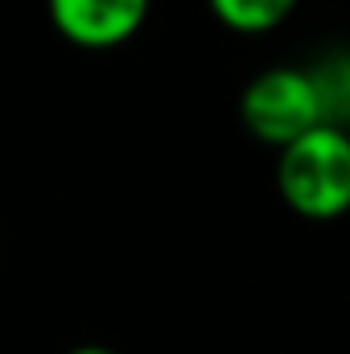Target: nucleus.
Instances as JSON below:
<instances>
[{"label":"nucleus","instance_id":"f03ea898","mask_svg":"<svg viewBox=\"0 0 350 354\" xmlns=\"http://www.w3.org/2000/svg\"><path fill=\"white\" fill-rule=\"evenodd\" d=\"M239 115L256 140L284 149L288 140L326 124V103L309 66H268L243 87Z\"/></svg>","mask_w":350,"mask_h":354},{"label":"nucleus","instance_id":"f257e3e1","mask_svg":"<svg viewBox=\"0 0 350 354\" xmlns=\"http://www.w3.org/2000/svg\"><path fill=\"white\" fill-rule=\"evenodd\" d=\"M276 185L293 214L330 223L350 210V132L347 124H317L288 140L276 161Z\"/></svg>","mask_w":350,"mask_h":354},{"label":"nucleus","instance_id":"423d86ee","mask_svg":"<svg viewBox=\"0 0 350 354\" xmlns=\"http://www.w3.org/2000/svg\"><path fill=\"white\" fill-rule=\"evenodd\" d=\"M66 354H116V351H107V346H95V342H91V346H75V351H66Z\"/></svg>","mask_w":350,"mask_h":354},{"label":"nucleus","instance_id":"7ed1b4c3","mask_svg":"<svg viewBox=\"0 0 350 354\" xmlns=\"http://www.w3.org/2000/svg\"><path fill=\"white\" fill-rule=\"evenodd\" d=\"M153 0H46L54 29L83 50H111L140 33Z\"/></svg>","mask_w":350,"mask_h":354},{"label":"nucleus","instance_id":"39448f33","mask_svg":"<svg viewBox=\"0 0 350 354\" xmlns=\"http://www.w3.org/2000/svg\"><path fill=\"white\" fill-rule=\"evenodd\" d=\"M309 75L317 79L326 120L330 124H350V50H334V54L317 58L309 66Z\"/></svg>","mask_w":350,"mask_h":354},{"label":"nucleus","instance_id":"20e7f679","mask_svg":"<svg viewBox=\"0 0 350 354\" xmlns=\"http://www.w3.org/2000/svg\"><path fill=\"white\" fill-rule=\"evenodd\" d=\"M214 21L235 33H268L284 25L297 8V0H206Z\"/></svg>","mask_w":350,"mask_h":354}]
</instances>
